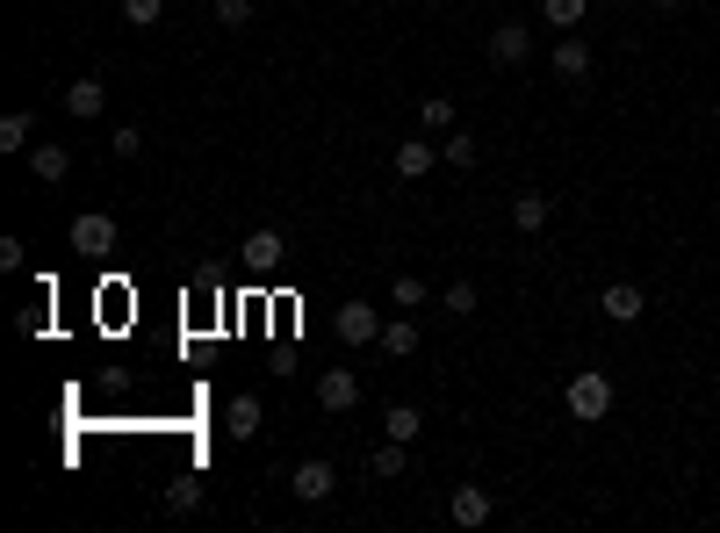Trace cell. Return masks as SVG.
Instances as JSON below:
<instances>
[{
    "mask_svg": "<svg viewBox=\"0 0 720 533\" xmlns=\"http://www.w3.org/2000/svg\"><path fill=\"white\" fill-rule=\"evenodd\" d=\"M548 217H555V203H548L541 188H519V195H512V224H519L526 238H533V231H548Z\"/></svg>",
    "mask_w": 720,
    "mask_h": 533,
    "instance_id": "5bb4252c",
    "label": "cell"
},
{
    "mask_svg": "<svg viewBox=\"0 0 720 533\" xmlns=\"http://www.w3.org/2000/svg\"><path fill=\"white\" fill-rule=\"evenodd\" d=\"M282 231H245V246H238V260L253 267V274H267V267H282Z\"/></svg>",
    "mask_w": 720,
    "mask_h": 533,
    "instance_id": "9a60e30c",
    "label": "cell"
},
{
    "mask_svg": "<svg viewBox=\"0 0 720 533\" xmlns=\"http://www.w3.org/2000/svg\"><path fill=\"white\" fill-rule=\"evenodd\" d=\"M382 354H389V361H411V354H418V325H411V317H382Z\"/></svg>",
    "mask_w": 720,
    "mask_h": 533,
    "instance_id": "2e32d148",
    "label": "cell"
},
{
    "mask_svg": "<svg viewBox=\"0 0 720 533\" xmlns=\"http://www.w3.org/2000/svg\"><path fill=\"white\" fill-rule=\"evenodd\" d=\"M649 8H684V0H649Z\"/></svg>",
    "mask_w": 720,
    "mask_h": 533,
    "instance_id": "f546056e",
    "label": "cell"
},
{
    "mask_svg": "<svg viewBox=\"0 0 720 533\" xmlns=\"http://www.w3.org/2000/svg\"><path fill=\"white\" fill-rule=\"evenodd\" d=\"M22 159H29V174H37V180H43V188H58V180H66V174H72V151H66V145H58V137H43V145H29V151H22Z\"/></svg>",
    "mask_w": 720,
    "mask_h": 533,
    "instance_id": "30bf717a",
    "label": "cell"
},
{
    "mask_svg": "<svg viewBox=\"0 0 720 533\" xmlns=\"http://www.w3.org/2000/svg\"><path fill=\"white\" fill-rule=\"evenodd\" d=\"M591 14V0H541V22H555V37L562 29H576Z\"/></svg>",
    "mask_w": 720,
    "mask_h": 533,
    "instance_id": "ffe728a7",
    "label": "cell"
},
{
    "mask_svg": "<svg viewBox=\"0 0 720 533\" xmlns=\"http://www.w3.org/2000/svg\"><path fill=\"white\" fill-rule=\"evenodd\" d=\"M713 124H720V101H713Z\"/></svg>",
    "mask_w": 720,
    "mask_h": 533,
    "instance_id": "4dcf8cb0",
    "label": "cell"
},
{
    "mask_svg": "<svg viewBox=\"0 0 720 533\" xmlns=\"http://www.w3.org/2000/svg\"><path fill=\"white\" fill-rule=\"evenodd\" d=\"M66 238H72V253H80V260H101V253H116V217L109 209H80V217L66 224Z\"/></svg>",
    "mask_w": 720,
    "mask_h": 533,
    "instance_id": "7a4b0ae2",
    "label": "cell"
},
{
    "mask_svg": "<svg viewBox=\"0 0 720 533\" xmlns=\"http://www.w3.org/2000/svg\"><path fill=\"white\" fill-rule=\"evenodd\" d=\"M418 124H425V130H454V101H447V95H433V101L418 109Z\"/></svg>",
    "mask_w": 720,
    "mask_h": 533,
    "instance_id": "484cf974",
    "label": "cell"
},
{
    "mask_svg": "<svg viewBox=\"0 0 720 533\" xmlns=\"http://www.w3.org/2000/svg\"><path fill=\"white\" fill-rule=\"evenodd\" d=\"M591 66H599L591 43L576 37V29H562V37H555V80H591Z\"/></svg>",
    "mask_w": 720,
    "mask_h": 533,
    "instance_id": "7c38bea8",
    "label": "cell"
},
{
    "mask_svg": "<svg viewBox=\"0 0 720 533\" xmlns=\"http://www.w3.org/2000/svg\"><path fill=\"white\" fill-rule=\"evenodd\" d=\"M29 130H37V116H29V109H8V116H0V151H29V145H37Z\"/></svg>",
    "mask_w": 720,
    "mask_h": 533,
    "instance_id": "e0dca14e",
    "label": "cell"
},
{
    "mask_svg": "<svg viewBox=\"0 0 720 533\" xmlns=\"http://www.w3.org/2000/svg\"><path fill=\"white\" fill-rule=\"evenodd\" d=\"M259 425H267V404H259L253 389H238V397L224 404V433L231 440H259Z\"/></svg>",
    "mask_w": 720,
    "mask_h": 533,
    "instance_id": "8fae6325",
    "label": "cell"
},
{
    "mask_svg": "<svg viewBox=\"0 0 720 533\" xmlns=\"http://www.w3.org/2000/svg\"><path fill=\"white\" fill-rule=\"evenodd\" d=\"M109 151H116V159H137V151H145V130H137V124H116L109 130Z\"/></svg>",
    "mask_w": 720,
    "mask_h": 533,
    "instance_id": "d4e9b609",
    "label": "cell"
},
{
    "mask_svg": "<svg viewBox=\"0 0 720 533\" xmlns=\"http://www.w3.org/2000/svg\"><path fill=\"white\" fill-rule=\"evenodd\" d=\"M217 22L224 29H245V22H253V0H217Z\"/></svg>",
    "mask_w": 720,
    "mask_h": 533,
    "instance_id": "f1b7e54d",
    "label": "cell"
},
{
    "mask_svg": "<svg viewBox=\"0 0 720 533\" xmlns=\"http://www.w3.org/2000/svg\"><path fill=\"white\" fill-rule=\"evenodd\" d=\"M389 166H396V180H425V174L440 166V145H433V137H404Z\"/></svg>",
    "mask_w": 720,
    "mask_h": 533,
    "instance_id": "4fadbf2b",
    "label": "cell"
},
{
    "mask_svg": "<svg viewBox=\"0 0 720 533\" xmlns=\"http://www.w3.org/2000/svg\"><path fill=\"white\" fill-rule=\"evenodd\" d=\"M332 339L339 346H375L382 339V310L375 303H339V310H332Z\"/></svg>",
    "mask_w": 720,
    "mask_h": 533,
    "instance_id": "3957f363",
    "label": "cell"
},
{
    "mask_svg": "<svg viewBox=\"0 0 720 533\" xmlns=\"http://www.w3.org/2000/svg\"><path fill=\"white\" fill-rule=\"evenodd\" d=\"M440 303H447V317H469V310H476V282H447V296H440Z\"/></svg>",
    "mask_w": 720,
    "mask_h": 533,
    "instance_id": "4316f807",
    "label": "cell"
},
{
    "mask_svg": "<svg viewBox=\"0 0 720 533\" xmlns=\"http://www.w3.org/2000/svg\"><path fill=\"white\" fill-rule=\"evenodd\" d=\"M317 404H325L332 418H339V411H354L361 404V375L354 368H325V375H317Z\"/></svg>",
    "mask_w": 720,
    "mask_h": 533,
    "instance_id": "9c48e42d",
    "label": "cell"
},
{
    "mask_svg": "<svg viewBox=\"0 0 720 533\" xmlns=\"http://www.w3.org/2000/svg\"><path fill=\"white\" fill-rule=\"evenodd\" d=\"M440 159H447V166H462V174H469V166L483 159V145H476V137H462V130H447V145H440Z\"/></svg>",
    "mask_w": 720,
    "mask_h": 533,
    "instance_id": "44dd1931",
    "label": "cell"
},
{
    "mask_svg": "<svg viewBox=\"0 0 720 533\" xmlns=\"http://www.w3.org/2000/svg\"><path fill=\"white\" fill-rule=\"evenodd\" d=\"M612 397H620V389H612L605 368H576L570 383H562V411H570L576 425H599L605 411H612Z\"/></svg>",
    "mask_w": 720,
    "mask_h": 533,
    "instance_id": "6da1fadb",
    "label": "cell"
},
{
    "mask_svg": "<svg viewBox=\"0 0 720 533\" xmlns=\"http://www.w3.org/2000/svg\"><path fill=\"white\" fill-rule=\"evenodd\" d=\"M599 310L612 317V325H641V317H649V296H641V282H605Z\"/></svg>",
    "mask_w": 720,
    "mask_h": 533,
    "instance_id": "ba28073f",
    "label": "cell"
},
{
    "mask_svg": "<svg viewBox=\"0 0 720 533\" xmlns=\"http://www.w3.org/2000/svg\"><path fill=\"white\" fill-rule=\"evenodd\" d=\"M14 332H22V339H43V332H51V310H43V303L37 310H14Z\"/></svg>",
    "mask_w": 720,
    "mask_h": 533,
    "instance_id": "83f0119b",
    "label": "cell"
},
{
    "mask_svg": "<svg viewBox=\"0 0 720 533\" xmlns=\"http://www.w3.org/2000/svg\"><path fill=\"white\" fill-rule=\"evenodd\" d=\"M122 22H137V29H159V22H166V0H122Z\"/></svg>",
    "mask_w": 720,
    "mask_h": 533,
    "instance_id": "cb8c5ba5",
    "label": "cell"
},
{
    "mask_svg": "<svg viewBox=\"0 0 720 533\" xmlns=\"http://www.w3.org/2000/svg\"><path fill=\"white\" fill-rule=\"evenodd\" d=\"M526 58H533V29L526 22H497L490 29V66L497 72H519Z\"/></svg>",
    "mask_w": 720,
    "mask_h": 533,
    "instance_id": "277c9868",
    "label": "cell"
},
{
    "mask_svg": "<svg viewBox=\"0 0 720 533\" xmlns=\"http://www.w3.org/2000/svg\"><path fill=\"white\" fill-rule=\"evenodd\" d=\"M425 296H433V288H425L418 274H396V282H389V303H396V310H418Z\"/></svg>",
    "mask_w": 720,
    "mask_h": 533,
    "instance_id": "7402d4cb",
    "label": "cell"
},
{
    "mask_svg": "<svg viewBox=\"0 0 720 533\" xmlns=\"http://www.w3.org/2000/svg\"><path fill=\"white\" fill-rule=\"evenodd\" d=\"M490 512H497V497H490L483 483H454V491H447V520L454 526L476 533V526H490Z\"/></svg>",
    "mask_w": 720,
    "mask_h": 533,
    "instance_id": "5b68a950",
    "label": "cell"
},
{
    "mask_svg": "<svg viewBox=\"0 0 720 533\" xmlns=\"http://www.w3.org/2000/svg\"><path fill=\"white\" fill-rule=\"evenodd\" d=\"M288 491H296L303 505H325V497L339 491V476H332V462H317V454H310V462H296V468H288Z\"/></svg>",
    "mask_w": 720,
    "mask_h": 533,
    "instance_id": "52a82bcc",
    "label": "cell"
},
{
    "mask_svg": "<svg viewBox=\"0 0 720 533\" xmlns=\"http://www.w3.org/2000/svg\"><path fill=\"white\" fill-rule=\"evenodd\" d=\"M382 433H389V440H404V447H411V440H418V433H425V418H418V404H389V418H382Z\"/></svg>",
    "mask_w": 720,
    "mask_h": 533,
    "instance_id": "ac0fdd59",
    "label": "cell"
},
{
    "mask_svg": "<svg viewBox=\"0 0 720 533\" xmlns=\"http://www.w3.org/2000/svg\"><path fill=\"white\" fill-rule=\"evenodd\" d=\"M367 468H375V476H382V483H396V476H404V468H411V454H404V440H382V447H375V462H367Z\"/></svg>",
    "mask_w": 720,
    "mask_h": 533,
    "instance_id": "d6986e66",
    "label": "cell"
},
{
    "mask_svg": "<svg viewBox=\"0 0 720 533\" xmlns=\"http://www.w3.org/2000/svg\"><path fill=\"white\" fill-rule=\"evenodd\" d=\"M101 109H109V80H101V72H87V80L66 87V116L72 124H101Z\"/></svg>",
    "mask_w": 720,
    "mask_h": 533,
    "instance_id": "8992f818",
    "label": "cell"
},
{
    "mask_svg": "<svg viewBox=\"0 0 720 533\" xmlns=\"http://www.w3.org/2000/svg\"><path fill=\"white\" fill-rule=\"evenodd\" d=\"M195 505H203V483H195V476H174V483H166V512H195Z\"/></svg>",
    "mask_w": 720,
    "mask_h": 533,
    "instance_id": "603a6c76",
    "label": "cell"
}]
</instances>
